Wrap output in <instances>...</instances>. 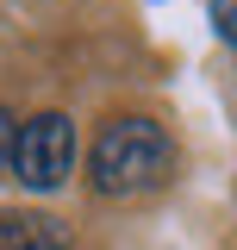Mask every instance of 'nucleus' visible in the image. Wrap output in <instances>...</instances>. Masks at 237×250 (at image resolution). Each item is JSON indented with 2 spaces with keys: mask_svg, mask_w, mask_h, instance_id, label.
I'll return each instance as SVG.
<instances>
[{
  "mask_svg": "<svg viewBox=\"0 0 237 250\" xmlns=\"http://www.w3.org/2000/svg\"><path fill=\"white\" fill-rule=\"evenodd\" d=\"M175 175V138L169 125L150 119V113H118V119L100 125L88 150V182L94 194L106 200H138V194H156V188Z\"/></svg>",
  "mask_w": 237,
  "mask_h": 250,
  "instance_id": "f257e3e1",
  "label": "nucleus"
},
{
  "mask_svg": "<svg viewBox=\"0 0 237 250\" xmlns=\"http://www.w3.org/2000/svg\"><path fill=\"white\" fill-rule=\"evenodd\" d=\"M75 169V119L69 113H31L19 119V150H13V182L31 194H57Z\"/></svg>",
  "mask_w": 237,
  "mask_h": 250,
  "instance_id": "f03ea898",
  "label": "nucleus"
},
{
  "mask_svg": "<svg viewBox=\"0 0 237 250\" xmlns=\"http://www.w3.org/2000/svg\"><path fill=\"white\" fill-rule=\"evenodd\" d=\"M0 250H75V238L50 213H0Z\"/></svg>",
  "mask_w": 237,
  "mask_h": 250,
  "instance_id": "7ed1b4c3",
  "label": "nucleus"
},
{
  "mask_svg": "<svg viewBox=\"0 0 237 250\" xmlns=\"http://www.w3.org/2000/svg\"><path fill=\"white\" fill-rule=\"evenodd\" d=\"M13 150H19V119L0 106V175H13Z\"/></svg>",
  "mask_w": 237,
  "mask_h": 250,
  "instance_id": "20e7f679",
  "label": "nucleus"
},
{
  "mask_svg": "<svg viewBox=\"0 0 237 250\" xmlns=\"http://www.w3.org/2000/svg\"><path fill=\"white\" fill-rule=\"evenodd\" d=\"M212 25H218V38L237 50V0H212Z\"/></svg>",
  "mask_w": 237,
  "mask_h": 250,
  "instance_id": "39448f33",
  "label": "nucleus"
}]
</instances>
